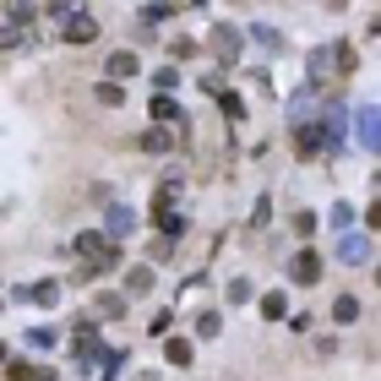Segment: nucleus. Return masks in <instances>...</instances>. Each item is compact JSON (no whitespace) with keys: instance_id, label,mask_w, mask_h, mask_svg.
Listing matches in <instances>:
<instances>
[{"instance_id":"nucleus-1","label":"nucleus","mask_w":381,"mask_h":381,"mask_svg":"<svg viewBox=\"0 0 381 381\" xmlns=\"http://www.w3.org/2000/svg\"><path fill=\"white\" fill-rule=\"evenodd\" d=\"M66 38H71V44H93V38H98V22H93V16H71V11H66Z\"/></svg>"},{"instance_id":"nucleus-2","label":"nucleus","mask_w":381,"mask_h":381,"mask_svg":"<svg viewBox=\"0 0 381 381\" xmlns=\"http://www.w3.org/2000/svg\"><path fill=\"white\" fill-rule=\"evenodd\" d=\"M295 278H300V284H316V278H321V262H316V251H300V262H295Z\"/></svg>"},{"instance_id":"nucleus-3","label":"nucleus","mask_w":381,"mask_h":381,"mask_svg":"<svg viewBox=\"0 0 381 381\" xmlns=\"http://www.w3.org/2000/svg\"><path fill=\"white\" fill-rule=\"evenodd\" d=\"M109 76H137V55H109Z\"/></svg>"},{"instance_id":"nucleus-4","label":"nucleus","mask_w":381,"mask_h":381,"mask_svg":"<svg viewBox=\"0 0 381 381\" xmlns=\"http://www.w3.org/2000/svg\"><path fill=\"white\" fill-rule=\"evenodd\" d=\"M332 316H338V321H354V316H360V305H354V300H338V305H332Z\"/></svg>"}]
</instances>
